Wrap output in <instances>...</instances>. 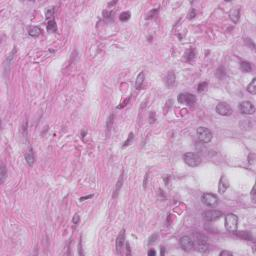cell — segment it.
Here are the masks:
<instances>
[{"label":"cell","instance_id":"8fae6325","mask_svg":"<svg viewBox=\"0 0 256 256\" xmlns=\"http://www.w3.org/2000/svg\"><path fill=\"white\" fill-rule=\"evenodd\" d=\"M229 187V181L228 178L225 175H222L219 181V186H218V191L220 194H224L227 190V188Z\"/></svg>","mask_w":256,"mask_h":256},{"label":"cell","instance_id":"484cf974","mask_svg":"<svg viewBox=\"0 0 256 256\" xmlns=\"http://www.w3.org/2000/svg\"><path fill=\"white\" fill-rule=\"evenodd\" d=\"M45 13H46V17L47 18H52V17H53V15H54V8L53 7L48 8Z\"/></svg>","mask_w":256,"mask_h":256},{"label":"cell","instance_id":"277c9868","mask_svg":"<svg viewBox=\"0 0 256 256\" xmlns=\"http://www.w3.org/2000/svg\"><path fill=\"white\" fill-rule=\"evenodd\" d=\"M194 246H195L196 250L199 251V252L203 253L208 250V242L205 237H203L202 235L196 234V239L195 241H194Z\"/></svg>","mask_w":256,"mask_h":256},{"label":"cell","instance_id":"d4e9b609","mask_svg":"<svg viewBox=\"0 0 256 256\" xmlns=\"http://www.w3.org/2000/svg\"><path fill=\"white\" fill-rule=\"evenodd\" d=\"M5 176H6V168L4 165H2L1 167V174H0V178H1V183H3L4 179H5Z\"/></svg>","mask_w":256,"mask_h":256},{"label":"cell","instance_id":"4316f807","mask_svg":"<svg viewBox=\"0 0 256 256\" xmlns=\"http://www.w3.org/2000/svg\"><path fill=\"white\" fill-rule=\"evenodd\" d=\"M133 138H134V136H133V133H130V134H129V138L127 140H126L125 142H124V144H123V147H126V146H128L129 144L131 143V141H132L133 140Z\"/></svg>","mask_w":256,"mask_h":256},{"label":"cell","instance_id":"5b68a950","mask_svg":"<svg viewBox=\"0 0 256 256\" xmlns=\"http://www.w3.org/2000/svg\"><path fill=\"white\" fill-rule=\"evenodd\" d=\"M178 102L181 104H185L187 106H192L196 102L195 95L191 93H180L177 97Z\"/></svg>","mask_w":256,"mask_h":256},{"label":"cell","instance_id":"3957f363","mask_svg":"<svg viewBox=\"0 0 256 256\" xmlns=\"http://www.w3.org/2000/svg\"><path fill=\"white\" fill-rule=\"evenodd\" d=\"M197 136H198L199 140L203 143H209L212 139V132L206 127H198L196 130Z\"/></svg>","mask_w":256,"mask_h":256},{"label":"cell","instance_id":"f1b7e54d","mask_svg":"<svg viewBox=\"0 0 256 256\" xmlns=\"http://www.w3.org/2000/svg\"><path fill=\"white\" fill-rule=\"evenodd\" d=\"M79 221H80V216H79V215L76 213L73 216V218H72V223H73L74 225H77V224L79 223Z\"/></svg>","mask_w":256,"mask_h":256},{"label":"cell","instance_id":"30bf717a","mask_svg":"<svg viewBox=\"0 0 256 256\" xmlns=\"http://www.w3.org/2000/svg\"><path fill=\"white\" fill-rule=\"evenodd\" d=\"M180 246L182 247L183 250L185 251H190L192 248L194 247V241L191 237L189 236H183L181 237L179 240Z\"/></svg>","mask_w":256,"mask_h":256},{"label":"cell","instance_id":"5bb4252c","mask_svg":"<svg viewBox=\"0 0 256 256\" xmlns=\"http://www.w3.org/2000/svg\"><path fill=\"white\" fill-rule=\"evenodd\" d=\"M144 79H145V75H144V72L142 71L138 74L136 81H135V88H136V89H141L142 85H143L144 83Z\"/></svg>","mask_w":256,"mask_h":256},{"label":"cell","instance_id":"836d02e7","mask_svg":"<svg viewBox=\"0 0 256 256\" xmlns=\"http://www.w3.org/2000/svg\"><path fill=\"white\" fill-rule=\"evenodd\" d=\"M232 254H233V253L231 252V251H226V250H223V251H221V252L219 253V255H220V256H223V255L232 256Z\"/></svg>","mask_w":256,"mask_h":256},{"label":"cell","instance_id":"74e56055","mask_svg":"<svg viewBox=\"0 0 256 256\" xmlns=\"http://www.w3.org/2000/svg\"><path fill=\"white\" fill-rule=\"evenodd\" d=\"M164 253H165V248L161 247V255H164Z\"/></svg>","mask_w":256,"mask_h":256},{"label":"cell","instance_id":"7402d4cb","mask_svg":"<svg viewBox=\"0 0 256 256\" xmlns=\"http://www.w3.org/2000/svg\"><path fill=\"white\" fill-rule=\"evenodd\" d=\"M47 30L49 32H56L57 31V26H56V22L54 20H50L47 24Z\"/></svg>","mask_w":256,"mask_h":256},{"label":"cell","instance_id":"4fadbf2b","mask_svg":"<svg viewBox=\"0 0 256 256\" xmlns=\"http://www.w3.org/2000/svg\"><path fill=\"white\" fill-rule=\"evenodd\" d=\"M175 81H176V77H175L174 72L169 71L168 74H167V77H166V85L168 86L169 88L173 87V86L175 85Z\"/></svg>","mask_w":256,"mask_h":256},{"label":"cell","instance_id":"2e32d148","mask_svg":"<svg viewBox=\"0 0 256 256\" xmlns=\"http://www.w3.org/2000/svg\"><path fill=\"white\" fill-rule=\"evenodd\" d=\"M234 233H236V235L238 237H240V238H242V239H244V240H252L253 239V237H252V235H251V233L249 232V231H239V232H236V231H235Z\"/></svg>","mask_w":256,"mask_h":256},{"label":"cell","instance_id":"f546056e","mask_svg":"<svg viewBox=\"0 0 256 256\" xmlns=\"http://www.w3.org/2000/svg\"><path fill=\"white\" fill-rule=\"evenodd\" d=\"M113 117H114L113 115H110V117L107 120V130H110V127L113 123Z\"/></svg>","mask_w":256,"mask_h":256},{"label":"cell","instance_id":"8992f818","mask_svg":"<svg viewBox=\"0 0 256 256\" xmlns=\"http://www.w3.org/2000/svg\"><path fill=\"white\" fill-rule=\"evenodd\" d=\"M201 201L206 206L214 207L218 203V197L213 193H203L202 196H201Z\"/></svg>","mask_w":256,"mask_h":256},{"label":"cell","instance_id":"7c38bea8","mask_svg":"<svg viewBox=\"0 0 256 256\" xmlns=\"http://www.w3.org/2000/svg\"><path fill=\"white\" fill-rule=\"evenodd\" d=\"M124 242H125V230H121V232L118 234L116 239V249H117V252H119V250L122 248L123 246Z\"/></svg>","mask_w":256,"mask_h":256},{"label":"cell","instance_id":"7a4b0ae2","mask_svg":"<svg viewBox=\"0 0 256 256\" xmlns=\"http://www.w3.org/2000/svg\"><path fill=\"white\" fill-rule=\"evenodd\" d=\"M238 226V217L235 214L229 213L225 216V228L229 232H235Z\"/></svg>","mask_w":256,"mask_h":256},{"label":"cell","instance_id":"9a60e30c","mask_svg":"<svg viewBox=\"0 0 256 256\" xmlns=\"http://www.w3.org/2000/svg\"><path fill=\"white\" fill-rule=\"evenodd\" d=\"M239 17H240V9L239 8H234L231 10L230 12V18L231 20H232L233 22H235V23H237L239 20Z\"/></svg>","mask_w":256,"mask_h":256},{"label":"cell","instance_id":"9c48e42d","mask_svg":"<svg viewBox=\"0 0 256 256\" xmlns=\"http://www.w3.org/2000/svg\"><path fill=\"white\" fill-rule=\"evenodd\" d=\"M239 110L242 114L246 115H252L255 112V107L251 102L249 101H243V102L239 103Z\"/></svg>","mask_w":256,"mask_h":256},{"label":"cell","instance_id":"ffe728a7","mask_svg":"<svg viewBox=\"0 0 256 256\" xmlns=\"http://www.w3.org/2000/svg\"><path fill=\"white\" fill-rule=\"evenodd\" d=\"M122 183H123V174H121V175H120V177H119V179H118V182H117V184H116V188H115L114 195H113V197H114V198L117 195H118L119 190L121 189V187H122Z\"/></svg>","mask_w":256,"mask_h":256},{"label":"cell","instance_id":"d6a6232c","mask_svg":"<svg viewBox=\"0 0 256 256\" xmlns=\"http://www.w3.org/2000/svg\"><path fill=\"white\" fill-rule=\"evenodd\" d=\"M195 14H196L195 10H194V9H191V10L189 11V13H188V18H189V19H192V18H194V16H195Z\"/></svg>","mask_w":256,"mask_h":256},{"label":"cell","instance_id":"52a82bcc","mask_svg":"<svg viewBox=\"0 0 256 256\" xmlns=\"http://www.w3.org/2000/svg\"><path fill=\"white\" fill-rule=\"evenodd\" d=\"M222 215H223V213H222L221 211H219V210H207V211L203 212L202 216L205 221L213 222V221L218 220Z\"/></svg>","mask_w":256,"mask_h":256},{"label":"cell","instance_id":"ba28073f","mask_svg":"<svg viewBox=\"0 0 256 256\" xmlns=\"http://www.w3.org/2000/svg\"><path fill=\"white\" fill-rule=\"evenodd\" d=\"M216 112L222 115V116H229V115L232 114L233 111L229 104H227L226 102H220L216 106Z\"/></svg>","mask_w":256,"mask_h":256},{"label":"cell","instance_id":"83f0119b","mask_svg":"<svg viewBox=\"0 0 256 256\" xmlns=\"http://www.w3.org/2000/svg\"><path fill=\"white\" fill-rule=\"evenodd\" d=\"M207 85H208V83L207 82H202V83H200V84L198 85V92H202L203 90L205 89L206 87H207Z\"/></svg>","mask_w":256,"mask_h":256},{"label":"cell","instance_id":"4dcf8cb0","mask_svg":"<svg viewBox=\"0 0 256 256\" xmlns=\"http://www.w3.org/2000/svg\"><path fill=\"white\" fill-rule=\"evenodd\" d=\"M251 200L253 203L256 202V197H255V186H253L252 190H251Z\"/></svg>","mask_w":256,"mask_h":256},{"label":"cell","instance_id":"1f68e13d","mask_svg":"<svg viewBox=\"0 0 256 256\" xmlns=\"http://www.w3.org/2000/svg\"><path fill=\"white\" fill-rule=\"evenodd\" d=\"M156 239H157V234H153L152 236L150 237V238H149V241H148V244L149 245H150V244H152V243H154V242L156 241Z\"/></svg>","mask_w":256,"mask_h":256},{"label":"cell","instance_id":"603a6c76","mask_svg":"<svg viewBox=\"0 0 256 256\" xmlns=\"http://www.w3.org/2000/svg\"><path fill=\"white\" fill-rule=\"evenodd\" d=\"M130 12H128V11H125V12H122L121 14H120L119 16V19L121 20V21H127V20L130 18Z\"/></svg>","mask_w":256,"mask_h":256},{"label":"cell","instance_id":"cb8c5ba5","mask_svg":"<svg viewBox=\"0 0 256 256\" xmlns=\"http://www.w3.org/2000/svg\"><path fill=\"white\" fill-rule=\"evenodd\" d=\"M194 55H195V51L194 50H189L187 52V56H186V61H191L193 60L194 58Z\"/></svg>","mask_w":256,"mask_h":256},{"label":"cell","instance_id":"d6986e66","mask_svg":"<svg viewBox=\"0 0 256 256\" xmlns=\"http://www.w3.org/2000/svg\"><path fill=\"white\" fill-rule=\"evenodd\" d=\"M240 69L242 70L243 72H246V73H248V72L251 71V69H252V67H251V64L249 62H246V61H243V62L240 63Z\"/></svg>","mask_w":256,"mask_h":256},{"label":"cell","instance_id":"e0dca14e","mask_svg":"<svg viewBox=\"0 0 256 256\" xmlns=\"http://www.w3.org/2000/svg\"><path fill=\"white\" fill-rule=\"evenodd\" d=\"M25 158H26V161H27V163H28L29 166H32V165L34 164V154H33V150L31 148L27 151Z\"/></svg>","mask_w":256,"mask_h":256},{"label":"cell","instance_id":"44dd1931","mask_svg":"<svg viewBox=\"0 0 256 256\" xmlns=\"http://www.w3.org/2000/svg\"><path fill=\"white\" fill-rule=\"evenodd\" d=\"M247 91L251 94L256 93V78H253L251 83L247 86Z\"/></svg>","mask_w":256,"mask_h":256},{"label":"cell","instance_id":"8d00e7d4","mask_svg":"<svg viewBox=\"0 0 256 256\" xmlns=\"http://www.w3.org/2000/svg\"><path fill=\"white\" fill-rule=\"evenodd\" d=\"M91 197H92V195H89V196H85V197H82V198H80V199H79V200H80V201H83V200H84V199H87V198H91Z\"/></svg>","mask_w":256,"mask_h":256},{"label":"cell","instance_id":"d590c367","mask_svg":"<svg viewBox=\"0 0 256 256\" xmlns=\"http://www.w3.org/2000/svg\"><path fill=\"white\" fill-rule=\"evenodd\" d=\"M147 179H148V173L146 174L145 175V180L143 181V186H144V188H146V184H147Z\"/></svg>","mask_w":256,"mask_h":256},{"label":"cell","instance_id":"e575fe53","mask_svg":"<svg viewBox=\"0 0 256 256\" xmlns=\"http://www.w3.org/2000/svg\"><path fill=\"white\" fill-rule=\"evenodd\" d=\"M148 255L149 256H155L156 255V251L154 250V249H150V250L148 251Z\"/></svg>","mask_w":256,"mask_h":256},{"label":"cell","instance_id":"ac0fdd59","mask_svg":"<svg viewBox=\"0 0 256 256\" xmlns=\"http://www.w3.org/2000/svg\"><path fill=\"white\" fill-rule=\"evenodd\" d=\"M40 33H41V29L37 26H32L28 29V34L32 37H37L40 35Z\"/></svg>","mask_w":256,"mask_h":256},{"label":"cell","instance_id":"6da1fadb","mask_svg":"<svg viewBox=\"0 0 256 256\" xmlns=\"http://www.w3.org/2000/svg\"><path fill=\"white\" fill-rule=\"evenodd\" d=\"M183 160L190 167H197L200 165L201 158L197 153L194 152H187L183 155Z\"/></svg>","mask_w":256,"mask_h":256}]
</instances>
